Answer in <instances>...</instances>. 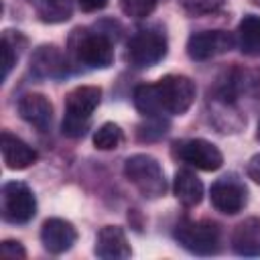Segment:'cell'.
I'll return each instance as SVG.
<instances>
[{"label":"cell","mask_w":260,"mask_h":260,"mask_svg":"<svg viewBox=\"0 0 260 260\" xmlns=\"http://www.w3.org/2000/svg\"><path fill=\"white\" fill-rule=\"evenodd\" d=\"M236 45L234 37L228 30H201L189 37L187 55L193 61H207L217 55L232 51Z\"/></svg>","instance_id":"30bf717a"},{"label":"cell","mask_w":260,"mask_h":260,"mask_svg":"<svg viewBox=\"0 0 260 260\" xmlns=\"http://www.w3.org/2000/svg\"><path fill=\"white\" fill-rule=\"evenodd\" d=\"M158 0H120V8L130 18H146L154 12Z\"/></svg>","instance_id":"603a6c76"},{"label":"cell","mask_w":260,"mask_h":260,"mask_svg":"<svg viewBox=\"0 0 260 260\" xmlns=\"http://www.w3.org/2000/svg\"><path fill=\"white\" fill-rule=\"evenodd\" d=\"M0 150H2V160L8 169L12 171H22L26 167H30L39 154L32 146H28L24 140H20L18 136L10 134V132H2L0 138Z\"/></svg>","instance_id":"9a60e30c"},{"label":"cell","mask_w":260,"mask_h":260,"mask_svg":"<svg viewBox=\"0 0 260 260\" xmlns=\"http://www.w3.org/2000/svg\"><path fill=\"white\" fill-rule=\"evenodd\" d=\"M179 2L193 16L213 14V12H217L223 6V0H179Z\"/></svg>","instance_id":"cb8c5ba5"},{"label":"cell","mask_w":260,"mask_h":260,"mask_svg":"<svg viewBox=\"0 0 260 260\" xmlns=\"http://www.w3.org/2000/svg\"><path fill=\"white\" fill-rule=\"evenodd\" d=\"M173 191H175V197L179 199V203H183L185 207H195L203 199V183L189 169H181L175 173Z\"/></svg>","instance_id":"e0dca14e"},{"label":"cell","mask_w":260,"mask_h":260,"mask_svg":"<svg viewBox=\"0 0 260 260\" xmlns=\"http://www.w3.org/2000/svg\"><path fill=\"white\" fill-rule=\"evenodd\" d=\"M246 173H248V177H250L254 183L260 185V154H254V156L248 160V165H246Z\"/></svg>","instance_id":"484cf974"},{"label":"cell","mask_w":260,"mask_h":260,"mask_svg":"<svg viewBox=\"0 0 260 260\" xmlns=\"http://www.w3.org/2000/svg\"><path fill=\"white\" fill-rule=\"evenodd\" d=\"M102 89L98 85H79L71 89L65 98V118H63V134L69 138H81L87 128L91 114L100 106Z\"/></svg>","instance_id":"6da1fadb"},{"label":"cell","mask_w":260,"mask_h":260,"mask_svg":"<svg viewBox=\"0 0 260 260\" xmlns=\"http://www.w3.org/2000/svg\"><path fill=\"white\" fill-rule=\"evenodd\" d=\"M173 156L201 171H217L223 165L221 150L205 138H183L173 142Z\"/></svg>","instance_id":"52a82bcc"},{"label":"cell","mask_w":260,"mask_h":260,"mask_svg":"<svg viewBox=\"0 0 260 260\" xmlns=\"http://www.w3.org/2000/svg\"><path fill=\"white\" fill-rule=\"evenodd\" d=\"M232 250L238 256H260V219L248 217L240 221L232 234Z\"/></svg>","instance_id":"2e32d148"},{"label":"cell","mask_w":260,"mask_h":260,"mask_svg":"<svg viewBox=\"0 0 260 260\" xmlns=\"http://www.w3.org/2000/svg\"><path fill=\"white\" fill-rule=\"evenodd\" d=\"M209 199L217 211L225 215H236L248 203V189L236 175H225L211 185Z\"/></svg>","instance_id":"9c48e42d"},{"label":"cell","mask_w":260,"mask_h":260,"mask_svg":"<svg viewBox=\"0 0 260 260\" xmlns=\"http://www.w3.org/2000/svg\"><path fill=\"white\" fill-rule=\"evenodd\" d=\"M122 140H124V132L114 122L102 124L93 134V144L98 150H114L122 144Z\"/></svg>","instance_id":"7402d4cb"},{"label":"cell","mask_w":260,"mask_h":260,"mask_svg":"<svg viewBox=\"0 0 260 260\" xmlns=\"http://www.w3.org/2000/svg\"><path fill=\"white\" fill-rule=\"evenodd\" d=\"M67 47H69V55L79 65L91 69H106L114 63V45L110 37L104 32L75 28L69 37Z\"/></svg>","instance_id":"7a4b0ae2"},{"label":"cell","mask_w":260,"mask_h":260,"mask_svg":"<svg viewBox=\"0 0 260 260\" xmlns=\"http://www.w3.org/2000/svg\"><path fill=\"white\" fill-rule=\"evenodd\" d=\"M256 138L260 140V124H258V132H256Z\"/></svg>","instance_id":"83f0119b"},{"label":"cell","mask_w":260,"mask_h":260,"mask_svg":"<svg viewBox=\"0 0 260 260\" xmlns=\"http://www.w3.org/2000/svg\"><path fill=\"white\" fill-rule=\"evenodd\" d=\"M254 2H256V4H260V0H254Z\"/></svg>","instance_id":"f1b7e54d"},{"label":"cell","mask_w":260,"mask_h":260,"mask_svg":"<svg viewBox=\"0 0 260 260\" xmlns=\"http://www.w3.org/2000/svg\"><path fill=\"white\" fill-rule=\"evenodd\" d=\"M77 240V230L71 221L61 217H51L41 228V242L49 254H63L67 252Z\"/></svg>","instance_id":"8fae6325"},{"label":"cell","mask_w":260,"mask_h":260,"mask_svg":"<svg viewBox=\"0 0 260 260\" xmlns=\"http://www.w3.org/2000/svg\"><path fill=\"white\" fill-rule=\"evenodd\" d=\"M28 4L35 8L41 22L47 24H59L71 18L73 6L71 0H28Z\"/></svg>","instance_id":"ac0fdd59"},{"label":"cell","mask_w":260,"mask_h":260,"mask_svg":"<svg viewBox=\"0 0 260 260\" xmlns=\"http://www.w3.org/2000/svg\"><path fill=\"white\" fill-rule=\"evenodd\" d=\"M93 252L102 260H126L132 254L126 234L120 225H104L98 232Z\"/></svg>","instance_id":"7c38bea8"},{"label":"cell","mask_w":260,"mask_h":260,"mask_svg":"<svg viewBox=\"0 0 260 260\" xmlns=\"http://www.w3.org/2000/svg\"><path fill=\"white\" fill-rule=\"evenodd\" d=\"M162 114L183 116L195 102L197 87L187 75H165L154 83Z\"/></svg>","instance_id":"5b68a950"},{"label":"cell","mask_w":260,"mask_h":260,"mask_svg":"<svg viewBox=\"0 0 260 260\" xmlns=\"http://www.w3.org/2000/svg\"><path fill=\"white\" fill-rule=\"evenodd\" d=\"M18 114L39 130H47L53 120V104L43 93H24L18 100Z\"/></svg>","instance_id":"5bb4252c"},{"label":"cell","mask_w":260,"mask_h":260,"mask_svg":"<svg viewBox=\"0 0 260 260\" xmlns=\"http://www.w3.org/2000/svg\"><path fill=\"white\" fill-rule=\"evenodd\" d=\"M126 179L146 199H156L167 191V179L160 162L150 154H132L124 162Z\"/></svg>","instance_id":"3957f363"},{"label":"cell","mask_w":260,"mask_h":260,"mask_svg":"<svg viewBox=\"0 0 260 260\" xmlns=\"http://www.w3.org/2000/svg\"><path fill=\"white\" fill-rule=\"evenodd\" d=\"M77 4L83 12H98L108 4V0H77Z\"/></svg>","instance_id":"4316f807"},{"label":"cell","mask_w":260,"mask_h":260,"mask_svg":"<svg viewBox=\"0 0 260 260\" xmlns=\"http://www.w3.org/2000/svg\"><path fill=\"white\" fill-rule=\"evenodd\" d=\"M26 45V39L16 30H4L2 43H0V53H2V81L8 77L10 69L16 65L20 57V47Z\"/></svg>","instance_id":"ffe728a7"},{"label":"cell","mask_w":260,"mask_h":260,"mask_svg":"<svg viewBox=\"0 0 260 260\" xmlns=\"http://www.w3.org/2000/svg\"><path fill=\"white\" fill-rule=\"evenodd\" d=\"M167 55V37L158 30H138L130 41H128V51L126 57L130 65L138 69H146L162 61Z\"/></svg>","instance_id":"ba28073f"},{"label":"cell","mask_w":260,"mask_h":260,"mask_svg":"<svg viewBox=\"0 0 260 260\" xmlns=\"http://www.w3.org/2000/svg\"><path fill=\"white\" fill-rule=\"evenodd\" d=\"M30 71L37 77H63L67 73V61L65 55L55 47V45H41L32 57H30Z\"/></svg>","instance_id":"4fadbf2b"},{"label":"cell","mask_w":260,"mask_h":260,"mask_svg":"<svg viewBox=\"0 0 260 260\" xmlns=\"http://www.w3.org/2000/svg\"><path fill=\"white\" fill-rule=\"evenodd\" d=\"M0 211L2 219L14 225L28 223L37 213V199L28 185L20 181H8L0 193Z\"/></svg>","instance_id":"8992f818"},{"label":"cell","mask_w":260,"mask_h":260,"mask_svg":"<svg viewBox=\"0 0 260 260\" xmlns=\"http://www.w3.org/2000/svg\"><path fill=\"white\" fill-rule=\"evenodd\" d=\"M175 240L191 254L211 256L219 250V228L207 219H183L175 228Z\"/></svg>","instance_id":"277c9868"},{"label":"cell","mask_w":260,"mask_h":260,"mask_svg":"<svg viewBox=\"0 0 260 260\" xmlns=\"http://www.w3.org/2000/svg\"><path fill=\"white\" fill-rule=\"evenodd\" d=\"M132 100H134V108L146 116V118H160L162 110H160V104H158V95H156V89H154V83H142L134 89L132 93Z\"/></svg>","instance_id":"44dd1931"},{"label":"cell","mask_w":260,"mask_h":260,"mask_svg":"<svg viewBox=\"0 0 260 260\" xmlns=\"http://www.w3.org/2000/svg\"><path fill=\"white\" fill-rule=\"evenodd\" d=\"M238 45L244 55H260V16L246 14L240 20Z\"/></svg>","instance_id":"d6986e66"},{"label":"cell","mask_w":260,"mask_h":260,"mask_svg":"<svg viewBox=\"0 0 260 260\" xmlns=\"http://www.w3.org/2000/svg\"><path fill=\"white\" fill-rule=\"evenodd\" d=\"M0 252L4 258H10V260H16V258H26V250L22 248L20 242L16 240H4L2 246H0Z\"/></svg>","instance_id":"d4e9b609"}]
</instances>
